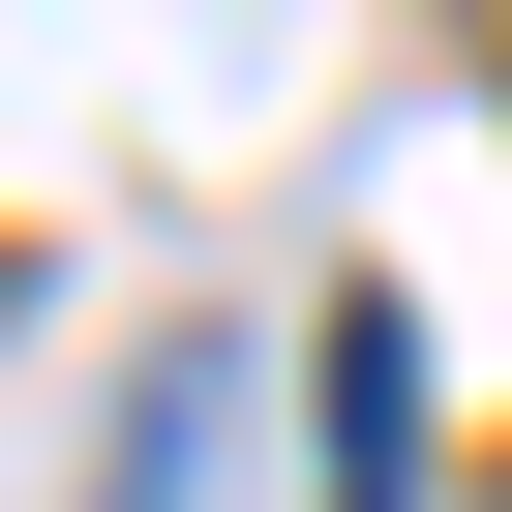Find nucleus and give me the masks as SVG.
<instances>
[{"mask_svg": "<svg viewBox=\"0 0 512 512\" xmlns=\"http://www.w3.org/2000/svg\"><path fill=\"white\" fill-rule=\"evenodd\" d=\"M332 512H422V332L332 302Z\"/></svg>", "mask_w": 512, "mask_h": 512, "instance_id": "nucleus-1", "label": "nucleus"}]
</instances>
